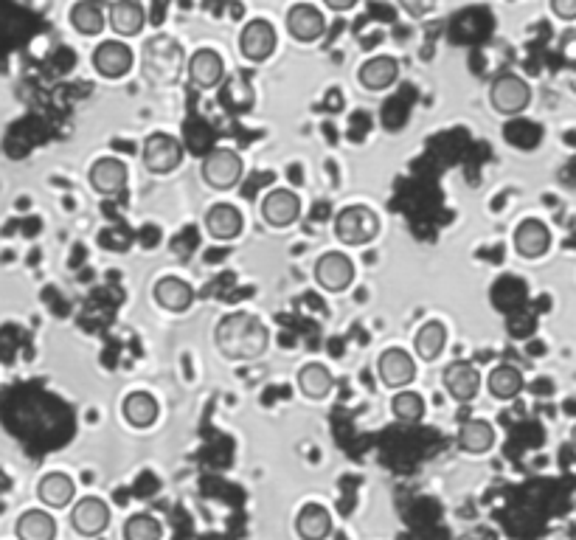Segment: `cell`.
<instances>
[{"label": "cell", "instance_id": "8fae6325", "mask_svg": "<svg viewBox=\"0 0 576 540\" xmlns=\"http://www.w3.org/2000/svg\"><path fill=\"white\" fill-rule=\"evenodd\" d=\"M442 386L453 400L470 403L481 389V372L467 360H453V363H447V369L442 372Z\"/></svg>", "mask_w": 576, "mask_h": 540}, {"label": "cell", "instance_id": "d6986e66", "mask_svg": "<svg viewBox=\"0 0 576 540\" xmlns=\"http://www.w3.org/2000/svg\"><path fill=\"white\" fill-rule=\"evenodd\" d=\"M245 228V220H242V211L231 203H217L211 206L206 214V231L220 242H231L237 240Z\"/></svg>", "mask_w": 576, "mask_h": 540}, {"label": "cell", "instance_id": "7a4b0ae2", "mask_svg": "<svg viewBox=\"0 0 576 540\" xmlns=\"http://www.w3.org/2000/svg\"><path fill=\"white\" fill-rule=\"evenodd\" d=\"M183 71V48L172 37H152L144 45V76L155 85L175 82Z\"/></svg>", "mask_w": 576, "mask_h": 540}, {"label": "cell", "instance_id": "ffe728a7", "mask_svg": "<svg viewBox=\"0 0 576 540\" xmlns=\"http://www.w3.org/2000/svg\"><path fill=\"white\" fill-rule=\"evenodd\" d=\"M152 296L169 313H186L194 304V290L189 282H183L178 276H163L152 287Z\"/></svg>", "mask_w": 576, "mask_h": 540}, {"label": "cell", "instance_id": "2e32d148", "mask_svg": "<svg viewBox=\"0 0 576 540\" xmlns=\"http://www.w3.org/2000/svg\"><path fill=\"white\" fill-rule=\"evenodd\" d=\"M90 186L104 197L121 195L127 186V164L119 158H99L88 172Z\"/></svg>", "mask_w": 576, "mask_h": 540}, {"label": "cell", "instance_id": "277c9868", "mask_svg": "<svg viewBox=\"0 0 576 540\" xmlns=\"http://www.w3.org/2000/svg\"><path fill=\"white\" fill-rule=\"evenodd\" d=\"M532 102V88L523 76L501 74L492 79L489 85V105L495 107L501 116H517L523 113Z\"/></svg>", "mask_w": 576, "mask_h": 540}, {"label": "cell", "instance_id": "83f0119b", "mask_svg": "<svg viewBox=\"0 0 576 540\" xmlns=\"http://www.w3.org/2000/svg\"><path fill=\"white\" fill-rule=\"evenodd\" d=\"M487 389L495 400H515L517 394L523 391V375L515 366L501 363L487 375Z\"/></svg>", "mask_w": 576, "mask_h": 540}, {"label": "cell", "instance_id": "f546056e", "mask_svg": "<svg viewBox=\"0 0 576 540\" xmlns=\"http://www.w3.org/2000/svg\"><path fill=\"white\" fill-rule=\"evenodd\" d=\"M332 372L326 369L324 363H307L301 372H298V389L304 391V397L310 400H324L332 391Z\"/></svg>", "mask_w": 576, "mask_h": 540}, {"label": "cell", "instance_id": "6da1fadb", "mask_svg": "<svg viewBox=\"0 0 576 540\" xmlns=\"http://www.w3.org/2000/svg\"><path fill=\"white\" fill-rule=\"evenodd\" d=\"M214 346L231 363H251L267 352L270 330L259 315L231 313L214 327Z\"/></svg>", "mask_w": 576, "mask_h": 540}, {"label": "cell", "instance_id": "d6a6232c", "mask_svg": "<svg viewBox=\"0 0 576 540\" xmlns=\"http://www.w3.org/2000/svg\"><path fill=\"white\" fill-rule=\"evenodd\" d=\"M399 9H405L411 17H425L436 9V0H397Z\"/></svg>", "mask_w": 576, "mask_h": 540}, {"label": "cell", "instance_id": "484cf974", "mask_svg": "<svg viewBox=\"0 0 576 540\" xmlns=\"http://www.w3.org/2000/svg\"><path fill=\"white\" fill-rule=\"evenodd\" d=\"M495 445V428L487 420H467L458 431V448L464 453L481 456Z\"/></svg>", "mask_w": 576, "mask_h": 540}, {"label": "cell", "instance_id": "d4e9b609", "mask_svg": "<svg viewBox=\"0 0 576 540\" xmlns=\"http://www.w3.org/2000/svg\"><path fill=\"white\" fill-rule=\"evenodd\" d=\"M158 414H161V405L149 391H133L124 397V420L135 428H149L158 420Z\"/></svg>", "mask_w": 576, "mask_h": 540}, {"label": "cell", "instance_id": "30bf717a", "mask_svg": "<svg viewBox=\"0 0 576 540\" xmlns=\"http://www.w3.org/2000/svg\"><path fill=\"white\" fill-rule=\"evenodd\" d=\"M377 375L383 380V386L388 389H408L416 377V363L405 349H385L383 355L377 358Z\"/></svg>", "mask_w": 576, "mask_h": 540}, {"label": "cell", "instance_id": "cb8c5ba5", "mask_svg": "<svg viewBox=\"0 0 576 540\" xmlns=\"http://www.w3.org/2000/svg\"><path fill=\"white\" fill-rule=\"evenodd\" d=\"M296 532L301 540H326L332 535V515L321 504H307L298 512Z\"/></svg>", "mask_w": 576, "mask_h": 540}, {"label": "cell", "instance_id": "44dd1931", "mask_svg": "<svg viewBox=\"0 0 576 540\" xmlns=\"http://www.w3.org/2000/svg\"><path fill=\"white\" fill-rule=\"evenodd\" d=\"M357 79H360L363 88L374 90V93H377V90L391 88V85L399 79V62L394 60V57H385V54L371 57V60H366L360 65Z\"/></svg>", "mask_w": 576, "mask_h": 540}, {"label": "cell", "instance_id": "4dcf8cb0", "mask_svg": "<svg viewBox=\"0 0 576 540\" xmlns=\"http://www.w3.org/2000/svg\"><path fill=\"white\" fill-rule=\"evenodd\" d=\"M391 411L399 422H419L425 417V397L411 389L397 391L391 400Z\"/></svg>", "mask_w": 576, "mask_h": 540}, {"label": "cell", "instance_id": "5bb4252c", "mask_svg": "<svg viewBox=\"0 0 576 540\" xmlns=\"http://www.w3.org/2000/svg\"><path fill=\"white\" fill-rule=\"evenodd\" d=\"M284 23H287L290 37L298 40V43H315V40H321L326 34L324 15H321L312 3H296V6H290Z\"/></svg>", "mask_w": 576, "mask_h": 540}, {"label": "cell", "instance_id": "4fadbf2b", "mask_svg": "<svg viewBox=\"0 0 576 540\" xmlns=\"http://www.w3.org/2000/svg\"><path fill=\"white\" fill-rule=\"evenodd\" d=\"M259 214L267 225L273 228H287L298 220L301 214V200H298L296 192L290 189H273L262 197V206H259Z\"/></svg>", "mask_w": 576, "mask_h": 540}, {"label": "cell", "instance_id": "1f68e13d", "mask_svg": "<svg viewBox=\"0 0 576 540\" xmlns=\"http://www.w3.org/2000/svg\"><path fill=\"white\" fill-rule=\"evenodd\" d=\"M161 535L163 529L158 518H152L147 512H138L124 524V540H161Z\"/></svg>", "mask_w": 576, "mask_h": 540}, {"label": "cell", "instance_id": "ac0fdd59", "mask_svg": "<svg viewBox=\"0 0 576 540\" xmlns=\"http://www.w3.org/2000/svg\"><path fill=\"white\" fill-rule=\"evenodd\" d=\"M107 23L121 37H135L147 23V12L138 0H113L107 9Z\"/></svg>", "mask_w": 576, "mask_h": 540}, {"label": "cell", "instance_id": "4316f807", "mask_svg": "<svg viewBox=\"0 0 576 540\" xmlns=\"http://www.w3.org/2000/svg\"><path fill=\"white\" fill-rule=\"evenodd\" d=\"M17 540H54L57 538V521L43 510H29L17 518Z\"/></svg>", "mask_w": 576, "mask_h": 540}, {"label": "cell", "instance_id": "5b68a950", "mask_svg": "<svg viewBox=\"0 0 576 540\" xmlns=\"http://www.w3.org/2000/svg\"><path fill=\"white\" fill-rule=\"evenodd\" d=\"M141 158H144L147 172H152V175H169V172H175V169L183 164L186 152H183V144H180L175 135L152 133L147 141H144Z\"/></svg>", "mask_w": 576, "mask_h": 540}, {"label": "cell", "instance_id": "8992f818", "mask_svg": "<svg viewBox=\"0 0 576 540\" xmlns=\"http://www.w3.org/2000/svg\"><path fill=\"white\" fill-rule=\"evenodd\" d=\"M242 172H245V164H242L239 152L228 150V147L211 150L203 161V180L217 192L234 189L242 178Z\"/></svg>", "mask_w": 576, "mask_h": 540}, {"label": "cell", "instance_id": "8d00e7d4", "mask_svg": "<svg viewBox=\"0 0 576 540\" xmlns=\"http://www.w3.org/2000/svg\"><path fill=\"white\" fill-rule=\"evenodd\" d=\"M574 90H576V79H574Z\"/></svg>", "mask_w": 576, "mask_h": 540}, {"label": "cell", "instance_id": "52a82bcc", "mask_svg": "<svg viewBox=\"0 0 576 540\" xmlns=\"http://www.w3.org/2000/svg\"><path fill=\"white\" fill-rule=\"evenodd\" d=\"M315 282L329 293H343L355 282V262L343 251H326L315 262Z\"/></svg>", "mask_w": 576, "mask_h": 540}, {"label": "cell", "instance_id": "e0dca14e", "mask_svg": "<svg viewBox=\"0 0 576 540\" xmlns=\"http://www.w3.org/2000/svg\"><path fill=\"white\" fill-rule=\"evenodd\" d=\"M551 248V231L543 220H523L515 231V251L523 259H540Z\"/></svg>", "mask_w": 576, "mask_h": 540}, {"label": "cell", "instance_id": "d590c367", "mask_svg": "<svg viewBox=\"0 0 576 540\" xmlns=\"http://www.w3.org/2000/svg\"><path fill=\"white\" fill-rule=\"evenodd\" d=\"M571 439H574V445H576V428H574V434H571Z\"/></svg>", "mask_w": 576, "mask_h": 540}, {"label": "cell", "instance_id": "e575fe53", "mask_svg": "<svg viewBox=\"0 0 576 540\" xmlns=\"http://www.w3.org/2000/svg\"><path fill=\"white\" fill-rule=\"evenodd\" d=\"M326 6L332 9V12H349V9H355L357 0H324Z\"/></svg>", "mask_w": 576, "mask_h": 540}, {"label": "cell", "instance_id": "ba28073f", "mask_svg": "<svg viewBox=\"0 0 576 540\" xmlns=\"http://www.w3.org/2000/svg\"><path fill=\"white\" fill-rule=\"evenodd\" d=\"M93 68L96 74L104 76V79H121L133 71V48L121 40H104L102 45H96L93 51Z\"/></svg>", "mask_w": 576, "mask_h": 540}, {"label": "cell", "instance_id": "9c48e42d", "mask_svg": "<svg viewBox=\"0 0 576 540\" xmlns=\"http://www.w3.org/2000/svg\"><path fill=\"white\" fill-rule=\"evenodd\" d=\"M276 51V29L267 20H251L239 31V54L251 62H265Z\"/></svg>", "mask_w": 576, "mask_h": 540}, {"label": "cell", "instance_id": "836d02e7", "mask_svg": "<svg viewBox=\"0 0 576 540\" xmlns=\"http://www.w3.org/2000/svg\"><path fill=\"white\" fill-rule=\"evenodd\" d=\"M551 12L562 20H576V0H551Z\"/></svg>", "mask_w": 576, "mask_h": 540}, {"label": "cell", "instance_id": "603a6c76", "mask_svg": "<svg viewBox=\"0 0 576 540\" xmlns=\"http://www.w3.org/2000/svg\"><path fill=\"white\" fill-rule=\"evenodd\" d=\"M71 26H74L79 34H85V37H96V34H102L104 26H107V9H104L99 0H79L71 6Z\"/></svg>", "mask_w": 576, "mask_h": 540}, {"label": "cell", "instance_id": "7c38bea8", "mask_svg": "<svg viewBox=\"0 0 576 540\" xmlns=\"http://www.w3.org/2000/svg\"><path fill=\"white\" fill-rule=\"evenodd\" d=\"M71 526L82 538H96V535H102L104 529L110 526V507L104 504L102 498H96V495L79 498L76 507L71 510Z\"/></svg>", "mask_w": 576, "mask_h": 540}, {"label": "cell", "instance_id": "3957f363", "mask_svg": "<svg viewBox=\"0 0 576 540\" xmlns=\"http://www.w3.org/2000/svg\"><path fill=\"white\" fill-rule=\"evenodd\" d=\"M380 214L363 203H352L346 209L338 211L335 217V237L343 245H366V242L377 240L380 234Z\"/></svg>", "mask_w": 576, "mask_h": 540}, {"label": "cell", "instance_id": "7402d4cb", "mask_svg": "<svg viewBox=\"0 0 576 540\" xmlns=\"http://www.w3.org/2000/svg\"><path fill=\"white\" fill-rule=\"evenodd\" d=\"M37 495H40L45 507L62 510V507H68L74 501L76 484L68 473H45L40 484H37Z\"/></svg>", "mask_w": 576, "mask_h": 540}, {"label": "cell", "instance_id": "f1b7e54d", "mask_svg": "<svg viewBox=\"0 0 576 540\" xmlns=\"http://www.w3.org/2000/svg\"><path fill=\"white\" fill-rule=\"evenodd\" d=\"M444 346H447V327L442 321H425L416 330L414 349L422 360H436L444 352Z\"/></svg>", "mask_w": 576, "mask_h": 540}, {"label": "cell", "instance_id": "9a60e30c", "mask_svg": "<svg viewBox=\"0 0 576 540\" xmlns=\"http://www.w3.org/2000/svg\"><path fill=\"white\" fill-rule=\"evenodd\" d=\"M186 74L194 88H217L225 76V62L214 48H200L186 62Z\"/></svg>", "mask_w": 576, "mask_h": 540}]
</instances>
